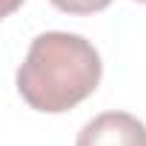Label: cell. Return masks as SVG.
Wrapping results in <instances>:
<instances>
[{"label":"cell","mask_w":146,"mask_h":146,"mask_svg":"<svg viewBox=\"0 0 146 146\" xmlns=\"http://www.w3.org/2000/svg\"><path fill=\"white\" fill-rule=\"evenodd\" d=\"M98 49L72 32H43L32 40L17 69L20 98L46 115H60L83 103L100 83Z\"/></svg>","instance_id":"1"},{"label":"cell","mask_w":146,"mask_h":146,"mask_svg":"<svg viewBox=\"0 0 146 146\" xmlns=\"http://www.w3.org/2000/svg\"><path fill=\"white\" fill-rule=\"evenodd\" d=\"M75 146H146V123L129 112H103L80 129Z\"/></svg>","instance_id":"2"},{"label":"cell","mask_w":146,"mask_h":146,"mask_svg":"<svg viewBox=\"0 0 146 146\" xmlns=\"http://www.w3.org/2000/svg\"><path fill=\"white\" fill-rule=\"evenodd\" d=\"M49 3L63 15H95L103 12L112 0H49Z\"/></svg>","instance_id":"3"},{"label":"cell","mask_w":146,"mask_h":146,"mask_svg":"<svg viewBox=\"0 0 146 146\" xmlns=\"http://www.w3.org/2000/svg\"><path fill=\"white\" fill-rule=\"evenodd\" d=\"M137 3H146V0H137Z\"/></svg>","instance_id":"4"}]
</instances>
